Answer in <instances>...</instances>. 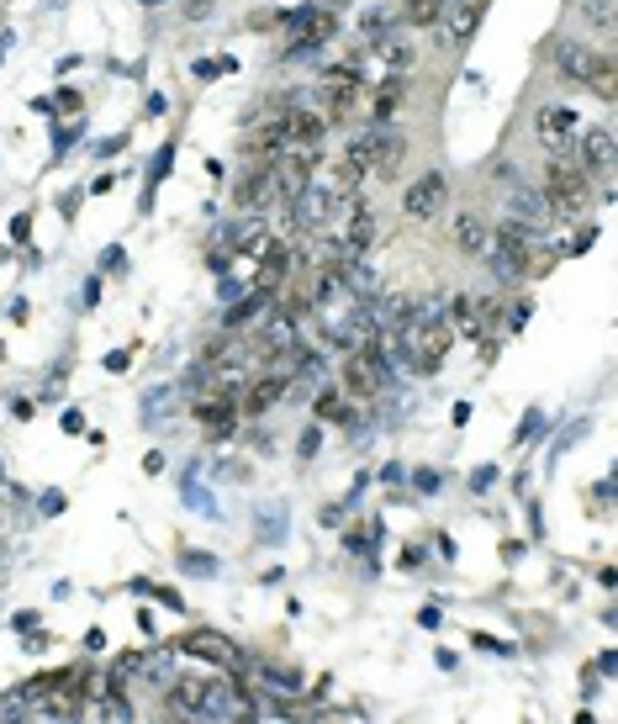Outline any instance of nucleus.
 <instances>
[{"instance_id": "f257e3e1", "label": "nucleus", "mask_w": 618, "mask_h": 724, "mask_svg": "<svg viewBox=\"0 0 618 724\" xmlns=\"http://www.w3.org/2000/svg\"><path fill=\"white\" fill-rule=\"evenodd\" d=\"M539 191H545L550 212L555 217H582L592 207V180L582 164H545V175H539Z\"/></svg>"}, {"instance_id": "f03ea898", "label": "nucleus", "mask_w": 618, "mask_h": 724, "mask_svg": "<svg viewBox=\"0 0 618 724\" xmlns=\"http://www.w3.org/2000/svg\"><path fill=\"white\" fill-rule=\"evenodd\" d=\"M360 96H365V80L354 64H333V69H323V80H317V106H323L328 122H344L349 111L360 106Z\"/></svg>"}, {"instance_id": "7ed1b4c3", "label": "nucleus", "mask_w": 618, "mask_h": 724, "mask_svg": "<svg viewBox=\"0 0 618 724\" xmlns=\"http://www.w3.org/2000/svg\"><path fill=\"white\" fill-rule=\"evenodd\" d=\"M402 159H407V138L397 133V127H391V122L370 127V164H365V175L397 180V175H402Z\"/></svg>"}, {"instance_id": "20e7f679", "label": "nucleus", "mask_w": 618, "mask_h": 724, "mask_svg": "<svg viewBox=\"0 0 618 724\" xmlns=\"http://www.w3.org/2000/svg\"><path fill=\"white\" fill-rule=\"evenodd\" d=\"M444 196H449V180L439 175V170H428V175H418L402 191V212H407V222H428V217H439L444 212Z\"/></svg>"}, {"instance_id": "39448f33", "label": "nucleus", "mask_w": 618, "mask_h": 724, "mask_svg": "<svg viewBox=\"0 0 618 724\" xmlns=\"http://www.w3.org/2000/svg\"><path fill=\"white\" fill-rule=\"evenodd\" d=\"M386 386V365L376 355V344H365V349H349V365H344V392L349 397H376Z\"/></svg>"}, {"instance_id": "423d86ee", "label": "nucleus", "mask_w": 618, "mask_h": 724, "mask_svg": "<svg viewBox=\"0 0 618 724\" xmlns=\"http://www.w3.org/2000/svg\"><path fill=\"white\" fill-rule=\"evenodd\" d=\"M286 212H291V217H286V228H291V233H317V228H328V217L339 212V201H333L323 185H307V191L296 196Z\"/></svg>"}, {"instance_id": "0eeeda50", "label": "nucleus", "mask_w": 618, "mask_h": 724, "mask_svg": "<svg viewBox=\"0 0 618 724\" xmlns=\"http://www.w3.org/2000/svg\"><path fill=\"white\" fill-rule=\"evenodd\" d=\"M439 318L449 323V333H465V339H486V333H492V323H486V307L476 302L471 291H455V296H449Z\"/></svg>"}, {"instance_id": "6e6552de", "label": "nucleus", "mask_w": 618, "mask_h": 724, "mask_svg": "<svg viewBox=\"0 0 618 724\" xmlns=\"http://www.w3.org/2000/svg\"><path fill=\"white\" fill-rule=\"evenodd\" d=\"M576 143H582V170H587V175H608V170H613L618 143H613V127H608V122L582 127V133H576Z\"/></svg>"}, {"instance_id": "1a4fd4ad", "label": "nucleus", "mask_w": 618, "mask_h": 724, "mask_svg": "<svg viewBox=\"0 0 618 724\" xmlns=\"http://www.w3.org/2000/svg\"><path fill=\"white\" fill-rule=\"evenodd\" d=\"M508 207H513L508 222H523V228H534V233H545L550 222H555L545 191H534V185H508Z\"/></svg>"}, {"instance_id": "9d476101", "label": "nucleus", "mask_w": 618, "mask_h": 724, "mask_svg": "<svg viewBox=\"0 0 618 724\" xmlns=\"http://www.w3.org/2000/svg\"><path fill=\"white\" fill-rule=\"evenodd\" d=\"M180 656H191V661H212V666H233L243 661L238 651H233V640H222V635H212V629H196V635H180Z\"/></svg>"}, {"instance_id": "9b49d317", "label": "nucleus", "mask_w": 618, "mask_h": 724, "mask_svg": "<svg viewBox=\"0 0 618 724\" xmlns=\"http://www.w3.org/2000/svg\"><path fill=\"white\" fill-rule=\"evenodd\" d=\"M212 682L217 677H175L170 682V703L180 714H191V719H206V709H212Z\"/></svg>"}, {"instance_id": "f8f14e48", "label": "nucleus", "mask_w": 618, "mask_h": 724, "mask_svg": "<svg viewBox=\"0 0 618 724\" xmlns=\"http://www.w3.org/2000/svg\"><path fill=\"white\" fill-rule=\"evenodd\" d=\"M534 133L539 143H550V148H566L582 127H576V111L571 106H539V117H534Z\"/></svg>"}, {"instance_id": "ddd939ff", "label": "nucleus", "mask_w": 618, "mask_h": 724, "mask_svg": "<svg viewBox=\"0 0 618 724\" xmlns=\"http://www.w3.org/2000/svg\"><path fill=\"white\" fill-rule=\"evenodd\" d=\"M455 249L471 259H486V249H492V222L481 212H455Z\"/></svg>"}, {"instance_id": "4468645a", "label": "nucleus", "mask_w": 618, "mask_h": 724, "mask_svg": "<svg viewBox=\"0 0 618 724\" xmlns=\"http://www.w3.org/2000/svg\"><path fill=\"white\" fill-rule=\"evenodd\" d=\"M360 180H365V170H360V164H354V159L344 154L339 164H328V175L317 180V185H323V191H328L333 201H339V207H349L354 191H360Z\"/></svg>"}, {"instance_id": "2eb2a0df", "label": "nucleus", "mask_w": 618, "mask_h": 724, "mask_svg": "<svg viewBox=\"0 0 618 724\" xmlns=\"http://www.w3.org/2000/svg\"><path fill=\"white\" fill-rule=\"evenodd\" d=\"M286 275H291V249H286V244H270L265 254H259V275H254V291L275 296L280 286H286Z\"/></svg>"}, {"instance_id": "dca6fc26", "label": "nucleus", "mask_w": 618, "mask_h": 724, "mask_svg": "<svg viewBox=\"0 0 618 724\" xmlns=\"http://www.w3.org/2000/svg\"><path fill=\"white\" fill-rule=\"evenodd\" d=\"M344 249L349 254H370V244H376V212H370V207H354V201H349V222H344Z\"/></svg>"}, {"instance_id": "f3484780", "label": "nucleus", "mask_w": 618, "mask_h": 724, "mask_svg": "<svg viewBox=\"0 0 618 724\" xmlns=\"http://www.w3.org/2000/svg\"><path fill=\"white\" fill-rule=\"evenodd\" d=\"M555 64H560V74H566L571 85H587V80H592V69H597V53H592L587 43H560Z\"/></svg>"}, {"instance_id": "a211bd4d", "label": "nucleus", "mask_w": 618, "mask_h": 724, "mask_svg": "<svg viewBox=\"0 0 618 724\" xmlns=\"http://www.w3.org/2000/svg\"><path fill=\"white\" fill-rule=\"evenodd\" d=\"M439 16L449 22V43H460V37H471L481 22V0H444Z\"/></svg>"}, {"instance_id": "6ab92c4d", "label": "nucleus", "mask_w": 618, "mask_h": 724, "mask_svg": "<svg viewBox=\"0 0 618 724\" xmlns=\"http://www.w3.org/2000/svg\"><path fill=\"white\" fill-rule=\"evenodd\" d=\"M196 423H206V434H233V423H238V407L222 397V402H212V397H196Z\"/></svg>"}, {"instance_id": "aec40b11", "label": "nucleus", "mask_w": 618, "mask_h": 724, "mask_svg": "<svg viewBox=\"0 0 618 724\" xmlns=\"http://www.w3.org/2000/svg\"><path fill=\"white\" fill-rule=\"evenodd\" d=\"M80 714H85V719H117V724H127V719H133V703L106 688V698H85Z\"/></svg>"}, {"instance_id": "412c9836", "label": "nucleus", "mask_w": 618, "mask_h": 724, "mask_svg": "<svg viewBox=\"0 0 618 724\" xmlns=\"http://www.w3.org/2000/svg\"><path fill=\"white\" fill-rule=\"evenodd\" d=\"M349 259H354V254L344 249V238H339V233H323V238L312 244V270H344Z\"/></svg>"}, {"instance_id": "4be33fe9", "label": "nucleus", "mask_w": 618, "mask_h": 724, "mask_svg": "<svg viewBox=\"0 0 618 724\" xmlns=\"http://www.w3.org/2000/svg\"><path fill=\"white\" fill-rule=\"evenodd\" d=\"M286 370H265V376H259V386H254V392H249V407H254V413H265V407L270 402H280V397H286Z\"/></svg>"}, {"instance_id": "5701e85b", "label": "nucleus", "mask_w": 618, "mask_h": 724, "mask_svg": "<svg viewBox=\"0 0 618 724\" xmlns=\"http://www.w3.org/2000/svg\"><path fill=\"white\" fill-rule=\"evenodd\" d=\"M259 677H265V688L280 693V698H296V693H302V677H296L291 666H259Z\"/></svg>"}, {"instance_id": "b1692460", "label": "nucleus", "mask_w": 618, "mask_h": 724, "mask_svg": "<svg viewBox=\"0 0 618 724\" xmlns=\"http://www.w3.org/2000/svg\"><path fill=\"white\" fill-rule=\"evenodd\" d=\"M376 59H381L391 74H402V69H412V48L397 43V37H376Z\"/></svg>"}, {"instance_id": "393cba45", "label": "nucleus", "mask_w": 618, "mask_h": 724, "mask_svg": "<svg viewBox=\"0 0 618 724\" xmlns=\"http://www.w3.org/2000/svg\"><path fill=\"white\" fill-rule=\"evenodd\" d=\"M439 11H444V0H402L397 16L412 27H428V22H439Z\"/></svg>"}, {"instance_id": "a878e982", "label": "nucleus", "mask_w": 618, "mask_h": 724, "mask_svg": "<svg viewBox=\"0 0 618 724\" xmlns=\"http://www.w3.org/2000/svg\"><path fill=\"white\" fill-rule=\"evenodd\" d=\"M402 106V80L391 74V80H381L376 85V122H391V111Z\"/></svg>"}, {"instance_id": "bb28decb", "label": "nucleus", "mask_w": 618, "mask_h": 724, "mask_svg": "<svg viewBox=\"0 0 618 724\" xmlns=\"http://www.w3.org/2000/svg\"><path fill=\"white\" fill-rule=\"evenodd\" d=\"M238 244H243V254H249V259H259V254L270 249V233L259 228V222H243V228H238Z\"/></svg>"}, {"instance_id": "cd10ccee", "label": "nucleus", "mask_w": 618, "mask_h": 724, "mask_svg": "<svg viewBox=\"0 0 618 724\" xmlns=\"http://www.w3.org/2000/svg\"><path fill=\"white\" fill-rule=\"evenodd\" d=\"M597 96L603 101H613V59H603V53H597V69H592V80H587Z\"/></svg>"}, {"instance_id": "c85d7f7f", "label": "nucleus", "mask_w": 618, "mask_h": 724, "mask_svg": "<svg viewBox=\"0 0 618 724\" xmlns=\"http://www.w3.org/2000/svg\"><path fill=\"white\" fill-rule=\"evenodd\" d=\"M138 666L148 672L143 682H154V688H170V661H164V656H143Z\"/></svg>"}, {"instance_id": "c756f323", "label": "nucleus", "mask_w": 618, "mask_h": 724, "mask_svg": "<svg viewBox=\"0 0 618 724\" xmlns=\"http://www.w3.org/2000/svg\"><path fill=\"white\" fill-rule=\"evenodd\" d=\"M317 418H344L349 423V407L339 392H317Z\"/></svg>"}, {"instance_id": "7c9ffc66", "label": "nucleus", "mask_w": 618, "mask_h": 724, "mask_svg": "<svg viewBox=\"0 0 618 724\" xmlns=\"http://www.w3.org/2000/svg\"><path fill=\"white\" fill-rule=\"evenodd\" d=\"M587 244H592V228H582V233H576V238H571V244H566V254H582Z\"/></svg>"}]
</instances>
